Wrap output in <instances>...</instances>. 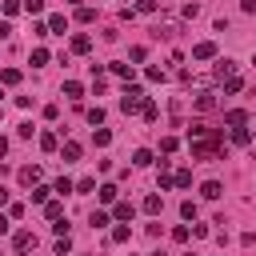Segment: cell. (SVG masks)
Segmentation results:
<instances>
[{"mask_svg": "<svg viewBox=\"0 0 256 256\" xmlns=\"http://www.w3.org/2000/svg\"><path fill=\"white\" fill-rule=\"evenodd\" d=\"M144 104H148L144 88H124V96H120V112H124V116H132V112H144Z\"/></svg>", "mask_w": 256, "mask_h": 256, "instance_id": "cell-1", "label": "cell"}, {"mask_svg": "<svg viewBox=\"0 0 256 256\" xmlns=\"http://www.w3.org/2000/svg\"><path fill=\"white\" fill-rule=\"evenodd\" d=\"M36 244H40V240H36V232H28V228H20V232L12 236V248H16L20 256H24V252H32Z\"/></svg>", "mask_w": 256, "mask_h": 256, "instance_id": "cell-2", "label": "cell"}, {"mask_svg": "<svg viewBox=\"0 0 256 256\" xmlns=\"http://www.w3.org/2000/svg\"><path fill=\"white\" fill-rule=\"evenodd\" d=\"M40 176H44V172H40V164H24V168L16 172V180H20L24 188H36V184H40Z\"/></svg>", "mask_w": 256, "mask_h": 256, "instance_id": "cell-3", "label": "cell"}, {"mask_svg": "<svg viewBox=\"0 0 256 256\" xmlns=\"http://www.w3.org/2000/svg\"><path fill=\"white\" fill-rule=\"evenodd\" d=\"M152 32H156V36H164V40H172V36H176V32H180V20H172V16H160V20H156V28H152Z\"/></svg>", "mask_w": 256, "mask_h": 256, "instance_id": "cell-4", "label": "cell"}, {"mask_svg": "<svg viewBox=\"0 0 256 256\" xmlns=\"http://www.w3.org/2000/svg\"><path fill=\"white\" fill-rule=\"evenodd\" d=\"M232 76H236V60H216L212 80H220V84H224V80H232Z\"/></svg>", "mask_w": 256, "mask_h": 256, "instance_id": "cell-5", "label": "cell"}, {"mask_svg": "<svg viewBox=\"0 0 256 256\" xmlns=\"http://www.w3.org/2000/svg\"><path fill=\"white\" fill-rule=\"evenodd\" d=\"M212 56H216V44H212V40H200V44L192 48V60H212Z\"/></svg>", "mask_w": 256, "mask_h": 256, "instance_id": "cell-6", "label": "cell"}, {"mask_svg": "<svg viewBox=\"0 0 256 256\" xmlns=\"http://www.w3.org/2000/svg\"><path fill=\"white\" fill-rule=\"evenodd\" d=\"M72 52H76V56H88V52H92V36H84V32L72 36Z\"/></svg>", "mask_w": 256, "mask_h": 256, "instance_id": "cell-7", "label": "cell"}, {"mask_svg": "<svg viewBox=\"0 0 256 256\" xmlns=\"http://www.w3.org/2000/svg\"><path fill=\"white\" fill-rule=\"evenodd\" d=\"M220 192H224L220 180H204V184H200V196H204V200H220Z\"/></svg>", "mask_w": 256, "mask_h": 256, "instance_id": "cell-8", "label": "cell"}, {"mask_svg": "<svg viewBox=\"0 0 256 256\" xmlns=\"http://www.w3.org/2000/svg\"><path fill=\"white\" fill-rule=\"evenodd\" d=\"M112 216H116V220H120V224H128V220H132V216H136V208H132V204H128V200H120V204H116V208H112Z\"/></svg>", "mask_w": 256, "mask_h": 256, "instance_id": "cell-9", "label": "cell"}, {"mask_svg": "<svg viewBox=\"0 0 256 256\" xmlns=\"http://www.w3.org/2000/svg\"><path fill=\"white\" fill-rule=\"evenodd\" d=\"M224 124H228V128H244V124H248V116H244L240 108H232V112H224Z\"/></svg>", "mask_w": 256, "mask_h": 256, "instance_id": "cell-10", "label": "cell"}, {"mask_svg": "<svg viewBox=\"0 0 256 256\" xmlns=\"http://www.w3.org/2000/svg\"><path fill=\"white\" fill-rule=\"evenodd\" d=\"M140 208H144V212H148V216H156V212H160V208H164V200H160V196H156V192H148V196H144V204H140Z\"/></svg>", "mask_w": 256, "mask_h": 256, "instance_id": "cell-11", "label": "cell"}, {"mask_svg": "<svg viewBox=\"0 0 256 256\" xmlns=\"http://www.w3.org/2000/svg\"><path fill=\"white\" fill-rule=\"evenodd\" d=\"M44 216H48L52 224H56V220H64V204H60V200H48V204H44Z\"/></svg>", "mask_w": 256, "mask_h": 256, "instance_id": "cell-12", "label": "cell"}, {"mask_svg": "<svg viewBox=\"0 0 256 256\" xmlns=\"http://www.w3.org/2000/svg\"><path fill=\"white\" fill-rule=\"evenodd\" d=\"M40 148H44V152H56V148H60L56 132H40Z\"/></svg>", "mask_w": 256, "mask_h": 256, "instance_id": "cell-13", "label": "cell"}, {"mask_svg": "<svg viewBox=\"0 0 256 256\" xmlns=\"http://www.w3.org/2000/svg\"><path fill=\"white\" fill-rule=\"evenodd\" d=\"M132 164H136V168H148V164H152V152H148V148H136V152H132Z\"/></svg>", "mask_w": 256, "mask_h": 256, "instance_id": "cell-14", "label": "cell"}, {"mask_svg": "<svg viewBox=\"0 0 256 256\" xmlns=\"http://www.w3.org/2000/svg\"><path fill=\"white\" fill-rule=\"evenodd\" d=\"M0 84H8V88L20 84V68H4V72H0Z\"/></svg>", "mask_w": 256, "mask_h": 256, "instance_id": "cell-15", "label": "cell"}, {"mask_svg": "<svg viewBox=\"0 0 256 256\" xmlns=\"http://www.w3.org/2000/svg\"><path fill=\"white\" fill-rule=\"evenodd\" d=\"M64 96H68V100H80V96H84V88H80L76 80H64Z\"/></svg>", "mask_w": 256, "mask_h": 256, "instance_id": "cell-16", "label": "cell"}, {"mask_svg": "<svg viewBox=\"0 0 256 256\" xmlns=\"http://www.w3.org/2000/svg\"><path fill=\"white\" fill-rule=\"evenodd\" d=\"M92 140H96V148H108V144H112V132H108V128H96Z\"/></svg>", "mask_w": 256, "mask_h": 256, "instance_id": "cell-17", "label": "cell"}, {"mask_svg": "<svg viewBox=\"0 0 256 256\" xmlns=\"http://www.w3.org/2000/svg\"><path fill=\"white\" fill-rule=\"evenodd\" d=\"M60 156H64V160H80V144H76V140H68V144L60 148Z\"/></svg>", "mask_w": 256, "mask_h": 256, "instance_id": "cell-18", "label": "cell"}, {"mask_svg": "<svg viewBox=\"0 0 256 256\" xmlns=\"http://www.w3.org/2000/svg\"><path fill=\"white\" fill-rule=\"evenodd\" d=\"M164 188H176V184H172V172H168V160H160V192H164Z\"/></svg>", "mask_w": 256, "mask_h": 256, "instance_id": "cell-19", "label": "cell"}, {"mask_svg": "<svg viewBox=\"0 0 256 256\" xmlns=\"http://www.w3.org/2000/svg\"><path fill=\"white\" fill-rule=\"evenodd\" d=\"M172 184H176V188H188V184H192V172H188V168L172 172Z\"/></svg>", "mask_w": 256, "mask_h": 256, "instance_id": "cell-20", "label": "cell"}, {"mask_svg": "<svg viewBox=\"0 0 256 256\" xmlns=\"http://www.w3.org/2000/svg\"><path fill=\"white\" fill-rule=\"evenodd\" d=\"M112 240H116V244L132 240V228H128V224H116V228H112Z\"/></svg>", "mask_w": 256, "mask_h": 256, "instance_id": "cell-21", "label": "cell"}, {"mask_svg": "<svg viewBox=\"0 0 256 256\" xmlns=\"http://www.w3.org/2000/svg\"><path fill=\"white\" fill-rule=\"evenodd\" d=\"M64 28H68L64 16H48V32H60V36H64Z\"/></svg>", "mask_w": 256, "mask_h": 256, "instance_id": "cell-22", "label": "cell"}, {"mask_svg": "<svg viewBox=\"0 0 256 256\" xmlns=\"http://www.w3.org/2000/svg\"><path fill=\"white\" fill-rule=\"evenodd\" d=\"M48 64V48H32V68H44Z\"/></svg>", "mask_w": 256, "mask_h": 256, "instance_id": "cell-23", "label": "cell"}, {"mask_svg": "<svg viewBox=\"0 0 256 256\" xmlns=\"http://www.w3.org/2000/svg\"><path fill=\"white\" fill-rule=\"evenodd\" d=\"M48 192H52V188H44V184H36V188H32V204H48Z\"/></svg>", "mask_w": 256, "mask_h": 256, "instance_id": "cell-24", "label": "cell"}, {"mask_svg": "<svg viewBox=\"0 0 256 256\" xmlns=\"http://www.w3.org/2000/svg\"><path fill=\"white\" fill-rule=\"evenodd\" d=\"M148 80H156V84H164V80H168V72H164L160 64H152V68H148Z\"/></svg>", "mask_w": 256, "mask_h": 256, "instance_id": "cell-25", "label": "cell"}, {"mask_svg": "<svg viewBox=\"0 0 256 256\" xmlns=\"http://www.w3.org/2000/svg\"><path fill=\"white\" fill-rule=\"evenodd\" d=\"M212 108H216L212 96H196V112H212Z\"/></svg>", "mask_w": 256, "mask_h": 256, "instance_id": "cell-26", "label": "cell"}, {"mask_svg": "<svg viewBox=\"0 0 256 256\" xmlns=\"http://www.w3.org/2000/svg\"><path fill=\"white\" fill-rule=\"evenodd\" d=\"M144 120H148V124H156V120H160V108H156V104H152V100H148V104H144Z\"/></svg>", "mask_w": 256, "mask_h": 256, "instance_id": "cell-27", "label": "cell"}, {"mask_svg": "<svg viewBox=\"0 0 256 256\" xmlns=\"http://www.w3.org/2000/svg\"><path fill=\"white\" fill-rule=\"evenodd\" d=\"M176 148H180V140H176V136H164V140H160V152H164V156H168V152H176Z\"/></svg>", "mask_w": 256, "mask_h": 256, "instance_id": "cell-28", "label": "cell"}, {"mask_svg": "<svg viewBox=\"0 0 256 256\" xmlns=\"http://www.w3.org/2000/svg\"><path fill=\"white\" fill-rule=\"evenodd\" d=\"M52 192H64V196H68V192H76V184H72V180H68V176H60V180H56V188H52Z\"/></svg>", "mask_w": 256, "mask_h": 256, "instance_id": "cell-29", "label": "cell"}, {"mask_svg": "<svg viewBox=\"0 0 256 256\" xmlns=\"http://www.w3.org/2000/svg\"><path fill=\"white\" fill-rule=\"evenodd\" d=\"M188 236H192V228H184V224H176V228H172V240H176V244H184Z\"/></svg>", "mask_w": 256, "mask_h": 256, "instance_id": "cell-30", "label": "cell"}, {"mask_svg": "<svg viewBox=\"0 0 256 256\" xmlns=\"http://www.w3.org/2000/svg\"><path fill=\"white\" fill-rule=\"evenodd\" d=\"M72 252V240L68 236H56V256H68Z\"/></svg>", "mask_w": 256, "mask_h": 256, "instance_id": "cell-31", "label": "cell"}, {"mask_svg": "<svg viewBox=\"0 0 256 256\" xmlns=\"http://www.w3.org/2000/svg\"><path fill=\"white\" fill-rule=\"evenodd\" d=\"M76 20H80V24H92L96 12H92V8H76Z\"/></svg>", "mask_w": 256, "mask_h": 256, "instance_id": "cell-32", "label": "cell"}, {"mask_svg": "<svg viewBox=\"0 0 256 256\" xmlns=\"http://www.w3.org/2000/svg\"><path fill=\"white\" fill-rule=\"evenodd\" d=\"M112 72H116L120 80H132V64H112Z\"/></svg>", "mask_w": 256, "mask_h": 256, "instance_id": "cell-33", "label": "cell"}, {"mask_svg": "<svg viewBox=\"0 0 256 256\" xmlns=\"http://www.w3.org/2000/svg\"><path fill=\"white\" fill-rule=\"evenodd\" d=\"M88 124H104V108H100V104L88 108Z\"/></svg>", "mask_w": 256, "mask_h": 256, "instance_id": "cell-34", "label": "cell"}, {"mask_svg": "<svg viewBox=\"0 0 256 256\" xmlns=\"http://www.w3.org/2000/svg\"><path fill=\"white\" fill-rule=\"evenodd\" d=\"M100 200L112 204V200H116V184H104V188H100Z\"/></svg>", "mask_w": 256, "mask_h": 256, "instance_id": "cell-35", "label": "cell"}, {"mask_svg": "<svg viewBox=\"0 0 256 256\" xmlns=\"http://www.w3.org/2000/svg\"><path fill=\"white\" fill-rule=\"evenodd\" d=\"M180 216H184V220H196V204L184 200V204H180Z\"/></svg>", "mask_w": 256, "mask_h": 256, "instance_id": "cell-36", "label": "cell"}, {"mask_svg": "<svg viewBox=\"0 0 256 256\" xmlns=\"http://www.w3.org/2000/svg\"><path fill=\"white\" fill-rule=\"evenodd\" d=\"M88 224H92V228H104V224H108V212H92Z\"/></svg>", "mask_w": 256, "mask_h": 256, "instance_id": "cell-37", "label": "cell"}, {"mask_svg": "<svg viewBox=\"0 0 256 256\" xmlns=\"http://www.w3.org/2000/svg\"><path fill=\"white\" fill-rule=\"evenodd\" d=\"M20 8H24V4H20V0H4V16H16V12H20Z\"/></svg>", "mask_w": 256, "mask_h": 256, "instance_id": "cell-38", "label": "cell"}, {"mask_svg": "<svg viewBox=\"0 0 256 256\" xmlns=\"http://www.w3.org/2000/svg\"><path fill=\"white\" fill-rule=\"evenodd\" d=\"M240 88H244V84H240V76H232V80H224V92H228V96H232V92H240Z\"/></svg>", "mask_w": 256, "mask_h": 256, "instance_id": "cell-39", "label": "cell"}, {"mask_svg": "<svg viewBox=\"0 0 256 256\" xmlns=\"http://www.w3.org/2000/svg\"><path fill=\"white\" fill-rule=\"evenodd\" d=\"M92 188H96V180H92V176H84V180H76V192H92Z\"/></svg>", "mask_w": 256, "mask_h": 256, "instance_id": "cell-40", "label": "cell"}, {"mask_svg": "<svg viewBox=\"0 0 256 256\" xmlns=\"http://www.w3.org/2000/svg\"><path fill=\"white\" fill-rule=\"evenodd\" d=\"M24 12H32V16L44 12V0H24Z\"/></svg>", "mask_w": 256, "mask_h": 256, "instance_id": "cell-41", "label": "cell"}, {"mask_svg": "<svg viewBox=\"0 0 256 256\" xmlns=\"http://www.w3.org/2000/svg\"><path fill=\"white\" fill-rule=\"evenodd\" d=\"M200 16V4H184V20H196Z\"/></svg>", "mask_w": 256, "mask_h": 256, "instance_id": "cell-42", "label": "cell"}, {"mask_svg": "<svg viewBox=\"0 0 256 256\" xmlns=\"http://www.w3.org/2000/svg\"><path fill=\"white\" fill-rule=\"evenodd\" d=\"M240 8L244 12H256V0H240Z\"/></svg>", "mask_w": 256, "mask_h": 256, "instance_id": "cell-43", "label": "cell"}, {"mask_svg": "<svg viewBox=\"0 0 256 256\" xmlns=\"http://www.w3.org/2000/svg\"><path fill=\"white\" fill-rule=\"evenodd\" d=\"M8 228H12V224H8V216H0V236H4Z\"/></svg>", "mask_w": 256, "mask_h": 256, "instance_id": "cell-44", "label": "cell"}, {"mask_svg": "<svg viewBox=\"0 0 256 256\" xmlns=\"http://www.w3.org/2000/svg\"><path fill=\"white\" fill-rule=\"evenodd\" d=\"M4 204H8V188L0 184V208H4Z\"/></svg>", "mask_w": 256, "mask_h": 256, "instance_id": "cell-45", "label": "cell"}, {"mask_svg": "<svg viewBox=\"0 0 256 256\" xmlns=\"http://www.w3.org/2000/svg\"><path fill=\"white\" fill-rule=\"evenodd\" d=\"M4 152H8V140H4V136H0V156H4Z\"/></svg>", "mask_w": 256, "mask_h": 256, "instance_id": "cell-46", "label": "cell"}, {"mask_svg": "<svg viewBox=\"0 0 256 256\" xmlns=\"http://www.w3.org/2000/svg\"><path fill=\"white\" fill-rule=\"evenodd\" d=\"M248 152H252V156H256V136H252V140H248Z\"/></svg>", "mask_w": 256, "mask_h": 256, "instance_id": "cell-47", "label": "cell"}, {"mask_svg": "<svg viewBox=\"0 0 256 256\" xmlns=\"http://www.w3.org/2000/svg\"><path fill=\"white\" fill-rule=\"evenodd\" d=\"M152 256H168V252H152Z\"/></svg>", "mask_w": 256, "mask_h": 256, "instance_id": "cell-48", "label": "cell"}, {"mask_svg": "<svg viewBox=\"0 0 256 256\" xmlns=\"http://www.w3.org/2000/svg\"><path fill=\"white\" fill-rule=\"evenodd\" d=\"M252 64H256V56H252Z\"/></svg>", "mask_w": 256, "mask_h": 256, "instance_id": "cell-49", "label": "cell"}]
</instances>
